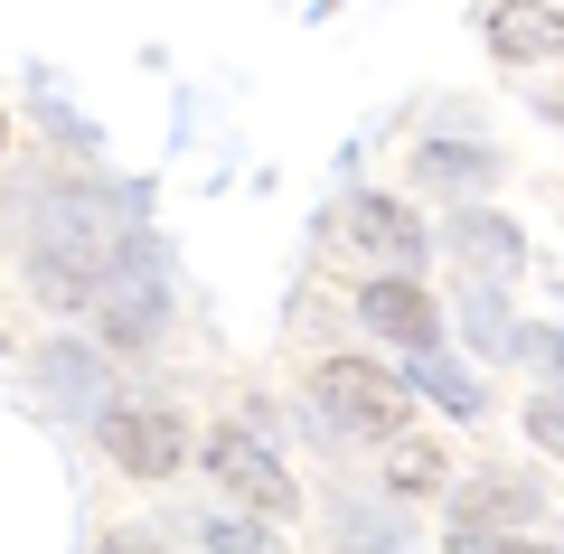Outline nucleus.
Instances as JSON below:
<instances>
[{"instance_id": "1", "label": "nucleus", "mask_w": 564, "mask_h": 554, "mask_svg": "<svg viewBox=\"0 0 564 554\" xmlns=\"http://www.w3.org/2000/svg\"><path fill=\"white\" fill-rule=\"evenodd\" d=\"M311 404H321L339 433H395L404 423V385L386 377V367H367V357H329L321 377H311Z\"/></svg>"}, {"instance_id": "2", "label": "nucleus", "mask_w": 564, "mask_h": 554, "mask_svg": "<svg viewBox=\"0 0 564 554\" xmlns=\"http://www.w3.org/2000/svg\"><path fill=\"white\" fill-rule=\"evenodd\" d=\"M207 470H217L254 517H292V508H302V489L273 470V452H263L254 433H217V442H207Z\"/></svg>"}, {"instance_id": "3", "label": "nucleus", "mask_w": 564, "mask_h": 554, "mask_svg": "<svg viewBox=\"0 0 564 554\" xmlns=\"http://www.w3.org/2000/svg\"><path fill=\"white\" fill-rule=\"evenodd\" d=\"M104 452L122 460V470H141V479H170L180 470V423L170 414H141V404H122V414H104Z\"/></svg>"}, {"instance_id": "4", "label": "nucleus", "mask_w": 564, "mask_h": 554, "mask_svg": "<svg viewBox=\"0 0 564 554\" xmlns=\"http://www.w3.org/2000/svg\"><path fill=\"white\" fill-rule=\"evenodd\" d=\"M527 517H536V489H527V479H470V489L452 498V535H462V545H499Z\"/></svg>"}, {"instance_id": "5", "label": "nucleus", "mask_w": 564, "mask_h": 554, "mask_svg": "<svg viewBox=\"0 0 564 554\" xmlns=\"http://www.w3.org/2000/svg\"><path fill=\"white\" fill-rule=\"evenodd\" d=\"M489 47L499 57H564V20L545 0H499L489 10Z\"/></svg>"}, {"instance_id": "6", "label": "nucleus", "mask_w": 564, "mask_h": 554, "mask_svg": "<svg viewBox=\"0 0 564 554\" xmlns=\"http://www.w3.org/2000/svg\"><path fill=\"white\" fill-rule=\"evenodd\" d=\"M348 236H358L377 263H414V254H423V226L404 217L395 198H358V207H348Z\"/></svg>"}, {"instance_id": "7", "label": "nucleus", "mask_w": 564, "mask_h": 554, "mask_svg": "<svg viewBox=\"0 0 564 554\" xmlns=\"http://www.w3.org/2000/svg\"><path fill=\"white\" fill-rule=\"evenodd\" d=\"M367 319H377L386 338H404V348H433V301H423L414 282H377V292H367Z\"/></svg>"}, {"instance_id": "8", "label": "nucleus", "mask_w": 564, "mask_h": 554, "mask_svg": "<svg viewBox=\"0 0 564 554\" xmlns=\"http://www.w3.org/2000/svg\"><path fill=\"white\" fill-rule=\"evenodd\" d=\"M414 170H423V188H480V178H489V160H480V151H452V141H433V151H423Z\"/></svg>"}, {"instance_id": "9", "label": "nucleus", "mask_w": 564, "mask_h": 554, "mask_svg": "<svg viewBox=\"0 0 564 554\" xmlns=\"http://www.w3.org/2000/svg\"><path fill=\"white\" fill-rule=\"evenodd\" d=\"M452 245H462L470 263H489V273H499V263H518V236H508L499 217H470V226H462V236H452Z\"/></svg>"}, {"instance_id": "10", "label": "nucleus", "mask_w": 564, "mask_h": 554, "mask_svg": "<svg viewBox=\"0 0 564 554\" xmlns=\"http://www.w3.org/2000/svg\"><path fill=\"white\" fill-rule=\"evenodd\" d=\"M423 385H433V395H443L452 414H470V404H480V395H470V377L452 367V357H423Z\"/></svg>"}, {"instance_id": "11", "label": "nucleus", "mask_w": 564, "mask_h": 554, "mask_svg": "<svg viewBox=\"0 0 564 554\" xmlns=\"http://www.w3.org/2000/svg\"><path fill=\"white\" fill-rule=\"evenodd\" d=\"M433 479H443V452H433V442H404L395 452V489H433Z\"/></svg>"}, {"instance_id": "12", "label": "nucleus", "mask_w": 564, "mask_h": 554, "mask_svg": "<svg viewBox=\"0 0 564 554\" xmlns=\"http://www.w3.org/2000/svg\"><path fill=\"white\" fill-rule=\"evenodd\" d=\"M527 442L564 452V395H536V404H527Z\"/></svg>"}, {"instance_id": "13", "label": "nucleus", "mask_w": 564, "mask_h": 554, "mask_svg": "<svg viewBox=\"0 0 564 554\" xmlns=\"http://www.w3.org/2000/svg\"><path fill=\"white\" fill-rule=\"evenodd\" d=\"M536 357H545V367H555V377H564V338H536Z\"/></svg>"}, {"instance_id": "14", "label": "nucleus", "mask_w": 564, "mask_h": 554, "mask_svg": "<svg viewBox=\"0 0 564 554\" xmlns=\"http://www.w3.org/2000/svg\"><path fill=\"white\" fill-rule=\"evenodd\" d=\"M0 132H10V122H0Z\"/></svg>"}]
</instances>
